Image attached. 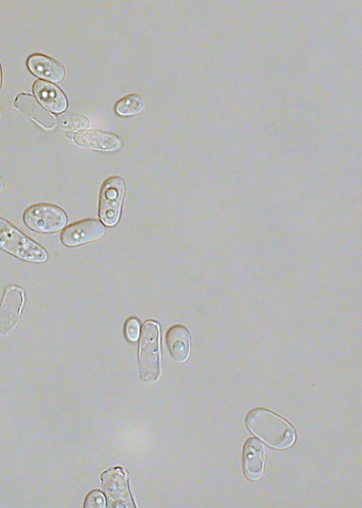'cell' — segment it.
<instances>
[{
	"label": "cell",
	"mask_w": 362,
	"mask_h": 508,
	"mask_svg": "<svg viewBox=\"0 0 362 508\" xmlns=\"http://www.w3.org/2000/svg\"><path fill=\"white\" fill-rule=\"evenodd\" d=\"M144 101L136 94L129 95L118 101L116 111L121 115H133L139 113L144 108Z\"/></svg>",
	"instance_id": "cell-15"
},
{
	"label": "cell",
	"mask_w": 362,
	"mask_h": 508,
	"mask_svg": "<svg viewBox=\"0 0 362 508\" xmlns=\"http://www.w3.org/2000/svg\"><path fill=\"white\" fill-rule=\"evenodd\" d=\"M33 90L39 101L54 113L64 112L67 107V100L64 93L56 86L46 81L37 80Z\"/></svg>",
	"instance_id": "cell-10"
},
{
	"label": "cell",
	"mask_w": 362,
	"mask_h": 508,
	"mask_svg": "<svg viewBox=\"0 0 362 508\" xmlns=\"http://www.w3.org/2000/svg\"><path fill=\"white\" fill-rule=\"evenodd\" d=\"M105 226L100 221L86 219L66 227L60 238L64 245L73 247L98 240L105 234Z\"/></svg>",
	"instance_id": "cell-7"
},
{
	"label": "cell",
	"mask_w": 362,
	"mask_h": 508,
	"mask_svg": "<svg viewBox=\"0 0 362 508\" xmlns=\"http://www.w3.org/2000/svg\"><path fill=\"white\" fill-rule=\"evenodd\" d=\"M139 323L136 318H129L124 325V335L126 337L132 341H136L139 336Z\"/></svg>",
	"instance_id": "cell-16"
},
{
	"label": "cell",
	"mask_w": 362,
	"mask_h": 508,
	"mask_svg": "<svg viewBox=\"0 0 362 508\" xmlns=\"http://www.w3.org/2000/svg\"><path fill=\"white\" fill-rule=\"evenodd\" d=\"M57 122L62 129L69 131L87 129L90 126V121L87 117L74 112L64 113L58 116Z\"/></svg>",
	"instance_id": "cell-14"
},
{
	"label": "cell",
	"mask_w": 362,
	"mask_h": 508,
	"mask_svg": "<svg viewBox=\"0 0 362 508\" xmlns=\"http://www.w3.org/2000/svg\"><path fill=\"white\" fill-rule=\"evenodd\" d=\"M24 224L31 230L40 233H53L61 230L66 223L65 212L49 203H37L25 209Z\"/></svg>",
	"instance_id": "cell-4"
},
{
	"label": "cell",
	"mask_w": 362,
	"mask_h": 508,
	"mask_svg": "<svg viewBox=\"0 0 362 508\" xmlns=\"http://www.w3.org/2000/svg\"><path fill=\"white\" fill-rule=\"evenodd\" d=\"M4 187V182L2 178L0 176V192L3 190Z\"/></svg>",
	"instance_id": "cell-18"
},
{
	"label": "cell",
	"mask_w": 362,
	"mask_h": 508,
	"mask_svg": "<svg viewBox=\"0 0 362 508\" xmlns=\"http://www.w3.org/2000/svg\"><path fill=\"white\" fill-rule=\"evenodd\" d=\"M264 448L262 443L255 437L245 443L243 453V471L246 478L255 481L261 478L264 471Z\"/></svg>",
	"instance_id": "cell-8"
},
{
	"label": "cell",
	"mask_w": 362,
	"mask_h": 508,
	"mask_svg": "<svg viewBox=\"0 0 362 508\" xmlns=\"http://www.w3.org/2000/svg\"><path fill=\"white\" fill-rule=\"evenodd\" d=\"M1 81H2V77H1V66H0V89H1Z\"/></svg>",
	"instance_id": "cell-19"
},
{
	"label": "cell",
	"mask_w": 362,
	"mask_h": 508,
	"mask_svg": "<svg viewBox=\"0 0 362 508\" xmlns=\"http://www.w3.org/2000/svg\"><path fill=\"white\" fill-rule=\"evenodd\" d=\"M248 429L269 446L283 449L295 440L293 427L284 419L263 408L251 410L246 417Z\"/></svg>",
	"instance_id": "cell-1"
},
{
	"label": "cell",
	"mask_w": 362,
	"mask_h": 508,
	"mask_svg": "<svg viewBox=\"0 0 362 508\" xmlns=\"http://www.w3.org/2000/svg\"><path fill=\"white\" fill-rule=\"evenodd\" d=\"M74 138L77 144L96 150H115L120 146V139L116 135L95 130L78 132Z\"/></svg>",
	"instance_id": "cell-12"
},
{
	"label": "cell",
	"mask_w": 362,
	"mask_h": 508,
	"mask_svg": "<svg viewBox=\"0 0 362 508\" xmlns=\"http://www.w3.org/2000/svg\"><path fill=\"white\" fill-rule=\"evenodd\" d=\"M14 105L26 115L34 119L41 125H45L43 120L52 127L55 123V119L49 114L30 95L20 94L15 101Z\"/></svg>",
	"instance_id": "cell-13"
},
{
	"label": "cell",
	"mask_w": 362,
	"mask_h": 508,
	"mask_svg": "<svg viewBox=\"0 0 362 508\" xmlns=\"http://www.w3.org/2000/svg\"><path fill=\"white\" fill-rule=\"evenodd\" d=\"M1 115H2V111H1V108H0V118L1 117Z\"/></svg>",
	"instance_id": "cell-20"
},
{
	"label": "cell",
	"mask_w": 362,
	"mask_h": 508,
	"mask_svg": "<svg viewBox=\"0 0 362 508\" xmlns=\"http://www.w3.org/2000/svg\"><path fill=\"white\" fill-rule=\"evenodd\" d=\"M25 294L22 288L8 285L0 303V335L4 336L16 325L21 313Z\"/></svg>",
	"instance_id": "cell-6"
},
{
	"label": "cell",
	"mask_w": 362,
	"mask_h": 508,
	"mask_svg": "<svg viewBox=\"0 0 362 508\" xmlns=\"http://www.w3.org/2000/svg\"><path fill=\"white\" fill-rule=\"evenodd\" d=\"M124 190V182L119 176H112L103 183L100 198V214L105 224L112 226L117 221Z\"/></svg>",
	"instance_id": "cell-5"
},
{
	"label": "cell",
	"mask_w": 362,
	"mask_h": 508,
	"mask_svg": "<svg viewBox=\"0 0 362 508\" xmlns=\"http://www.w3.org/2000/svg\"><path fill=\"white\" fill-rule=\"evenodd\" d=\"M0 248L22 260L41 262L47 253L8 221L0 218Z\"/></svg>",
	"instance_id": "cell-3"
},
{
	"label": "cell",
	"mask_w": 362,
	"mask_h": 508,
	"mask_svg": "<svg viewBox=\"0 0 362 508\" xmlns=\"http://www.w3.org/2000/svg\"><path fill=\"white\" fill-rule=\"evenodd\" d=\"M27 65L35 76L54 83L61 81L64 76L65 71L62 64L46 55H31L28 59Z\"/></svg>",
	"instance_id": "cell-9"
},
{
	"label": "cell",
	"mask_w": 362,
	"mask_h": 508,
	"mask_svg": "<svg viewBox=\"0 0 362 508\" xmlns=\"http://www.w3.org/2000/svg\"><path fill=\"white\" fill-rule=\"evenodd\" d=\"M139 364L141 379L144 382H154L160 372L159 327L151 321L141 328L139 349Z\"/></svg>",
	"instance_id": "cell-2"
},
{
	"label": "cell",
	"mask_w": 362,
	"mask_h": 508,
	"mask_svg": "<svg viewBox=\"0 0 362 508\" xmlns=\"http://www.w3.org/2000/svg\"><path fill=\"white\" fill-rule=\"evenodd\" d=\"M166 342L173 359L183 362L187 359L190 350V335L185 326H172L167 332Z\"/></svg>",
	"instance_id": "cell-11"
},
{
	"label": "cell",
	"mask_w": 362,
	"mask_h": 508,
	"mask_svg": "<svg viewBox=\"0 0 362 508\" xmlns=\"http://www.w3.org/2000/svg\"><path fill=\"white\" fill-rule=\"evenodd\" d=\"M84 504V507L103 508L105 507L104 497L98 491H92L87 495Z\"/></svg>",
	"instance_id": "cell-17"
}]
</instances>
